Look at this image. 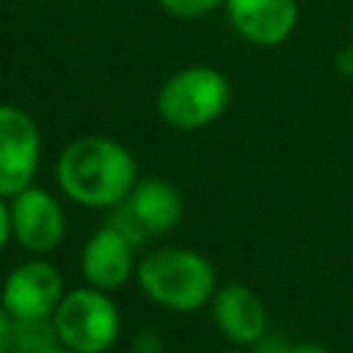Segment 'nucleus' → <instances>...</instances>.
Masks as SVG:
<instances>
[{
    "label": "nucleus",
    "instance_id": "12",
    "mask_svg": "<svg viewBox=\"0 0 353 353\" xmlns=\"http://www.w3.org/2000/svg\"><path fill=\"white\" fill-rule=\"evenodd\" d=\"M58 342L52 320H17L8 353H50Z\"/></svg>",
    "mask_w": 353,
    "mask_h": 353
},
{
    "label": "nucleus",
    "instance_id": "15",
    "mask_svg": "<svg viewBox=\"0 0 353 353\" xmlns=\"http://www.w3.org/2000/svg\"><path fill=\"white\" fill-rule=\"evenodd\" d=\"M14 325H17V320H14V317L0 306V353H8V350H11Z\"/></svg>",
    "mask_w": 353,
    "mask_h": 353
},
{
    "label": "nucleus",
    "instance_id": "11",
    "mask_svg": "<svg viewBox=\"0 0 353 353\" xmlns=\"http://www.w3.org/2000/svg\"><path fill=\"white\" fill-rule=\"evenodd\" d=\"M210 312L215 320V328L232 347L248 350L254 342H259L268 334V309L262 298L245 287V284H223L215 290L210 301Z\"/></svg>",
    "mask_w": 353,
    "mask_h": 353
},
{
    "label": "nucleus",
    "instance_id": "20",
    "mask_svg": "<svg viewBox=\"0 0 353 353\" xmlns=\"http://www.w3.org/2000/svg\"><path fill=\"white\" fill-rule=\"evenodd\" d=\"M221 353H248V350H243V347H229V350H221Z\"/></svg>",
    "mask_w": 353,
    "mask_h": 353
},
{
    "label": "nucleus",
    "instance_id": "3",
    "mask_svg": "<svg viewBox=\"0 0 353 353\" xmlns=\"http://www.w3.org/2000/svg\"><path fill=\"white\" fill-rule=\"evenodd\" d=\"M232 102L229 77L207 63H190L171 72L157 88V116L182 132H193L218 121Z\"/></svg>",
    "mask_w": 353,
    "mask_h": 353
},
{
    "label": "nucleus",
    "instance_id": "17",
    "mask_svg": "<svg viewBox=\"0 0 353 353\" xmlns=\"http://www.w3.org/2000/svg\"><path fill=\"white\" fill-rule=\"evenodd\" d=\"M336 63H339V72L345 69V74H353V41L336 55Z\"/></svg>",
    "mask_w": 353,
    "mask_h": 353
},
{
    "label": "nucleus",
    "instance_id": "7",
    "mask_svg": "<svg viewBox=\"0 0 353 353\" xmlns=\"http://www.w3.org/2000/svg\"><path fill=\"white\" fill-rule=\"evenodd\" d=\"M63 292L61 270L44 256H30L3 279L0 306L14 320H52Z\"/></svg>",
    "mask_w": 353,
    "mask_h": 353
},
{
    "label": "nucleus",
    "instance_id": "18",
    "mask_svg": "<svg viewBox=\"0 0 353 353\" xmlns=\"http://www.w3.org/2000/svg\"><path fill=\"white\" fill-rule=\"evenodd\" d=\"M292 353H328V350L317 342H298V345H292Z\"/></svg>",
    "mask_w": 353,
    "mask_h": 353
},
{
    "label": "nucleus",
    "instance_id": "21",
    "mask_svg": "<svg viewBox=\"0 0 353 353\" xmlns=\"http://www.w3.org/2000/svg\"><path fill=\"white\" fill-rule=\"evenodd\" d=\"M350 41H353V19H350Z\"/></svg>",
    "mask_w": 353,
    "mask_h": 353
},
{
    "label": "nucleus",
    "instance_id": "16",
    "mask_svg": "<svg viewBox=\"0 0 353 353\" xmlns=\"http://www.w3.org/2000/svg\"><path fill=\"white\" fill-rule=\"evenodd\" d=\"M11 243V212H8V201L0 199V251Z\"/></svg>",
    "mask_w": 353,
    "mask_h": 353
},
{
    "label": "nucleus",
    "instance_id": "6",
    "mask_svg": "<svg viewBox=\"0 0 353 353\" xmlns=\"http://www.w3.org/2000/svg\"><path fill=\"white\" fill-rule=\"evenodd\" d=\"M41 157L36 119L11 102H0V199H11L33 185Z\"/></svg>",
    "mask_w": 353,
    "mask_h": 353
},
{
    "label": "nucleus",
    "instance_id": "19",
    "mask_svg": "<svg viewBox=\"0 0 353 353\" xmlns=\"http://www.w3.org/2000/svg\"><path fill=\"white\" fill-rule=\"evenodd\" d=\"M50 353H74V350H69V347H63V345H55Z\"/></svg>",
    "mask_w": 353,
    "mask_h": 353
},
{
    "label": "nucleus",
    "instance_id": "8",
    "mask_svg": "<svg viewBox=\"0 0 353 353\" xmlns=\"http://www.w3.org/2000/svg\"><path fill=\"white\" fill-rule=\"evenodd\" d=\"M8 212H11V240L33 256H47L66 237V215L61 201L39 185H30L17 196H11Z\"/></svg>",
    "mask_w": 353,
    "mask_h": 353
},
{
    "label": "nucleus",
    "instance_id": "10",
    "mask_svg": "<svg viewBox=\"0 0 353 353\" xmlns=\"http://www.w3.org/2000/svg\"><path fill=\"white\" fill-rule=\"evenodd\" d=\"M229 25L240 39L256 47L284 44L298 28V0H226Z\"/></svg>",
    "mask_w": 353,
    "mask_h": 353
},
{
    "label": "nucleus",
    "instance_id": "14",
    "mask_svg": "<svg viewBox=\"0 0 353 353\" xmlns=\"http://www.w3.org/2000/svg\"><path fill=\"white\" fill-rule=\"evenodd\" d=\"M248 353H292V342L284 334H265L259 342L248 347Z\"/></svg>",
    "mask_w": 353,
    "mask_h": 353
},
{
    "label": "nucleus",
    "instance_id": "1",
    "mask_svg": "<svg viewBox=\"0 0 353 353\" xmlns=\"http://www.w3.org/2000/svg\"><path fill=\"white\" fill-rule=\"evenodd\" d=\"M55 182L77 207L113 210L135 188L138 163L121 141L88 132L61 149L55 160Z\"/></svg>",
    "mask_w": 353,
    "mask_h": 353
},
{
    "label": "nucleus",
    "instance_id": "2",
    "mask_svg": "<svg viewBox=\"0 0 353 353\" xmlns=\"http://www.w3.org/2000/svg\"><path fill=\"white\" fill-rule=\"evenodd\" d=\"M135 281L141 292L168 312H199L218 290L212 262L182 245H160L138 259Z\"/></svg>",
    "mask_w": 353,
    "mask_h": 353
},
{
    "label": "nucleus",
    "instance_id": "4",
    "mask_svg": "<svg viewBox=\"0 0 353 353\" xmlns=\"http://www.w3.org/2000/svg\"><path fill=\"white\" fill-rule=\"evenodd\" d=\"M52 325L63 347L74 353H108L119 342L121 312L110 292L85 284L63 292Z\"/></svg>",
    "mask_w": 353,
    "mask_h": 353
},
{
    "label": "nucleus",
    "instance_id": "13",
    "mask_svg": "<svg viewBox=\"0 0 353 353\" xmlns=\"http://www.w3.org/2000/svg\"><path fill=\"white\" fill-rule=\"evenodd\" d=\"M226 0H160L163 11L176 19H199L218 8H223Z\"/></svg>",
    "mask_w": 353,
    "mask_h": 353
},
{
    "label": "nucleus",
    "instance_id": "9",
    "mask_svg": "<svg viewBox=\"0 0 353 353\" xmlns=\"http://www.w3.org/2000/svg\"><path fill=\"white\" fill-rule=\"evenodd\" d=\"M135 268H138L135 243L113 223L99 226L83 243L80 273L88 287H97L102 292H116L135 276Z\"/></svg>",
    "mask_w": 353,
    "mask_h": 353
},
{
    "label": "nucleus",
    "instance_id": "5",
    "mask_svg": "<svg viewBox=\"0 0 353 353\" xmlns=\"http://www.w3.org/2000/svg\"><path fill=\"white\" fill-rule=\"evenodd\" d=\"M113 210H116V215L108 223L121 229L138 245L143 237H160V234L174 232L182 223L185 199L165 179H157V176L141 179L138 176L130 196Z\"/></svg>",
    "mask_w": 353,
    "mask_h": 353
}]
</instances>
